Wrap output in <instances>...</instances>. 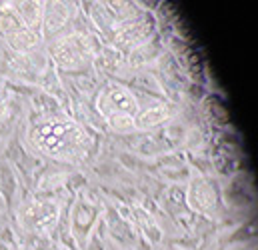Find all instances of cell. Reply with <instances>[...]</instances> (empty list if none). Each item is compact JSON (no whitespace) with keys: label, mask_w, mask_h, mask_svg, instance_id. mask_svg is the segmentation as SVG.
I'll use <instances>...</instances> for the list:
<instances>
[{"label":"cell","mask_w":258,"mask_h":250,"mask_svg":"<svg viewBox=\"0 0 258 250\" xmlns=\"http://www.w3.org/2000/svg\"><path fill=\"white\" fill-rule=\"evenodd\" d=\"M30 138L44 156L60 162H80L92 146V138L84 126L70 118L44 120L32 128Z\"/></svg>","instance_id":"cell-1"},{"label":"cell","mask_w":258,"mask_h":250,"mask_svg":"<svg viewBox=\"0 0 258 250\" xmlns=\"http://www.w3.org/2000/svg\"><path fill=\"white\" fill-rule=\"evenodd\" d=\"M96 108L106 120L110 130L118 134H130L136 132L134 118L138 112V98L122 84H106L98 98Z\"/></svg>","instance_id":"cell-2"},{"label":"cell","mask_w":258,"mask_h":250,"mask_svg":"<svg viewBox=\"0 0 258 250\" xmlns=\"http://www.w3.org/2000/svg\"><path fill=\"white\" fill-rule=\"evenodd\" d=\"M0 34L16 52H28L40 42V36L22 24L12 4H0Z\"/></svg>","instance_id":"cell-3"},{"label":"cell","mask_w":258,"mask_h":250,"mask_svg":"<svg viewBox=\"0 0 258 250\" xmlns=\"http://www.w3.org/2000/svg\"><path fill=\"white\" fill-rule=\"evenodd\" d=\"M50 52H52L54 60L58 62V66H62L66 70H74L90 60L92 48L82 34H70L64 38H58L52 44Z\"/></svg>","instance_id":"cell-4"},{"label":"cell","mask_w":258,"mask_h":250,"mask_svg":"<svg viewBox=\"0 0 258 250\" xmlns=\"http://www.w3.org/2000/svg\"><path fill=\"white\" fill-rule=\"evenodd\" d=\"M22 224L26 230L34 232V234H48L58 220V204L50 202V200H36L30 202L28 206H24V210L20 212Z\"/></svg>","instance_id":"cell-5"},{"label":"cell","mask_w":258,"mask_h":250,"mask_svg":"<svg viewBox=\"0 0 258 250\" xmlns=\"http://www.w3.org/2000/svg\"><path fill=\"white\" fill-rule=\"evenodd\" d=\"M186 204L194 212H210L216 204V190L206 178H192L186 188Z\"/></svg>","instance_id":"cell-6"},{"label":"cell","mask_w":258,"mask_h":250,"mask_svg":"<svg viewBox=\"0 0 258 250\" xmlns=\"http://www.w3.org/2000/svg\"><path fill=\"white\" fill-rule=\"evenodd\" d=\"M170 118H172V108L168 104H164V102H150L146 106L138 104L134 126H136V132H140V130L144 132V130H150V128L164 124Z\"/></svg>","instance_id":"cell-7"},{"label":"cell","mask_w":258,"mask_h":250,"mask_svg":"<svg viewBox=\"0 0 258 250\" xmlns=\"http://www.w3.org/2000/svg\"><path fill=\"white\" fill-rule=\"evenodd\" d=\"M22 24L34 34L42 36V18H44V2H14L12 4Z\"/></svg>","instance_id":"cell-8"},{"label":"cell","mask_w":258,"mask_h":250,"mask_svg":"<svg viewBox=\"0 0 258 250\" xmlns=\"http://www.w3.org/2000/svg\"><path fill=\"white\" fill-rule=\"evenodd\" d=\"M68 20V6L60 2H46L44 4V18H42V34H54Z\"/></svg>","instance_id":"cell-9"}]
</instances>
